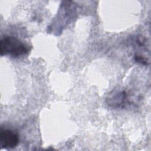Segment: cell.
Wrapping results in <instances>:
<instances>
[{"instance_id":"cell-1","label":"cell","mask_w":151,"mask_h":151,"mask_svg":"<svg viewBox=\"0 0 151 151\" xmlns=\"http://www.w3.org/2000/svg\"><path fill=\"white\" fill-rule=\"evenodd\" d=\"M29 50L24 42L17 37L5 35L0 41V54L18 58L27 54Z\"/></svg>"},{"instance_id":"cell-4","label":"cell","mask_w":151,"mask_h":151,"mask_svg":"<svg viewBox=\"0 0 151 151\" xmlns=\"http://www.w3.org/2000/svg\"><path fill=\"white\" fill-rule=\"evenodd\" d=\"M134 60L136 62L140 64H142L144 65H147L148 64V60H147V58L140 54L134 55Z\"/></svg>"},{"instance_id":"cell-3","label":"cell","mask_w":151,"mask_h":151,"mask_svg":"<svg viewBox=\"0 0 151 151\" xmlns=\"http://www.w3.org/2000/svg\"><path fill=\"white\" fill-rule=\"evenodd\" d=\"M19 135L15 130L1 127L0 130V146L1 149H12L19 143Z\"/></svg>"},{"instance_id":"cell-2","label":"cell","mask_w":151,"mask_h":151,"mask_svg":"<svg viewBox=\"0 0 151 151\" xmlns=\"http://www.w3.org/2000/svg\"><path fill=\"white\" fill-rule=\"evenodd\" d=\"M133 94L126 90H114L110 92L107 98L106 103L113 109H127L136 104Z\"/></svg>"}]
</instances>
